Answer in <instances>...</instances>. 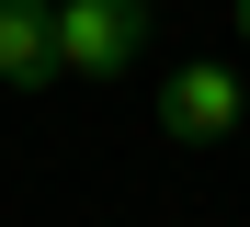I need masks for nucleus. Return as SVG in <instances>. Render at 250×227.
Instances as JSON below:
<instances>
[{"label": "nucleus", "mask_w": 250, "mask_h": 227, "mask_svg": "<svg viewBox=\"0 0 250 227\" xmlns=\"http://www.w3.org/2000/svg\"><path fill=\"white\" fill-rule=\"evenodd\" d=\"M0 80H12V91L68 80V68H57V12H46V0H0Z\"/></svg>", "instance_id": "nucleus-3"}, {"label": "nucleus", "mask_w": 250, "mask_h": 227, "mask_svg": "<svg viewBox=\"0 0 250 227\" xmlns=\"http://www.w3.org/2000/svg\"><path fill=\"white\" fill-rule=\"evenodd\" d=\"M239 45H250V0H239Z\"/></svg>", "instance_id": "nucleus-4"}, {"label": "nucleus", "mask_w": 250, "mask_h": 227, "mask_svg": "<svg viewBox=\"0 0 250 227\" xmlns=\"http://www.w3.org/2000/svg\"><path fill=\"white\" fill-rule=\"evenodd\" d=\"M57 12V68L68 80H125V57L148 45V0H46Z\"/></svg>", "instance_id": "nucleus-1"}, {"label": "nucleus", "mask_w": 250, "mask_h": 227, "mask_svg": "<svg viewBox=\"0 0 250 227\" xmlns=\"http://www.w3.org/2000/svg\"><path fill=\"white\" fill-rule=\"evenodd\" d=\"M239 125H250L239 68L193 57V68H171V80H159V136H171V148H216V136H239Z\"/></svg>", "instance_id": "nucleus-2"}]
</instances>
